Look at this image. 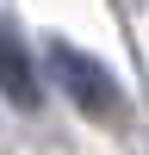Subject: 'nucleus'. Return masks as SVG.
I'll list each match as a JSON object with an SVG mask.
<instances>
[{"mask_svg":"<svg viewBox=\"0 0 149 155\" xmlns=\"http://www.w3.org/2000/svg\"><path fill=\"white\" fill-rule=\"evenodd\" d=\"M50 74H56V87H62L81 112H93V118H112V112L124 106L112 68H106V62H93V56H81L74 44H50Z\"/></svg>","mask_w":149,"mask_h":155,"instance_id":"f257e3e1","label":"nucleus"},{"mask_svg":"<svg viewBox=\"0 0 149 155\" xmlns=\"http://www.w3.org/2000/svg\"><path fill=\"white\" fill-rule=\"evenodd\" d=\"M0 93H6L19 112H37V99H44L37 68H31V50H25V37L12 31L6 19H0Z\"/></svg>","mask_w":149,"mask_h":155,"instance_id":"f03ea898","label":"nucleus"}]
</instances>
